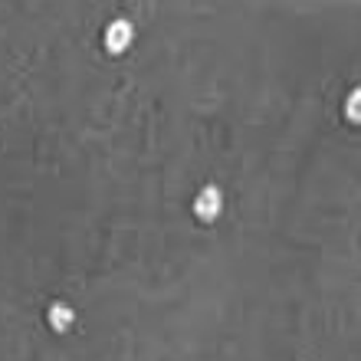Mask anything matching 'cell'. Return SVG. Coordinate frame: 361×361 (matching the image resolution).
Returning <instances> with one entry per match:
<instances>
[{
	"instance_id": "cell-2",
	"label": "cell",
	"mask_w": 361,
	"mask_h": 361,
	"mask_svg": "<svg viewBox=\"0 0 361 361\" xmlns=\"http://www.w3.org/2000/svg\"><path fill=\"white\" fill-rule=\"evenodd\" d=\"M105 49L112 53V56H122L125 49L135 43V27L128 20H112L109 27H105Z\"/></svg>"
},
{
	"instance_id": "cell-1",
	"label": "cell",
	"mask_w": 361,
	"mask_h": 361,
	"mask_svg": "<svg viewBox=\"0 0 361 361\" xmlns=\"http://www.w3.org/2000/svg\"><path fill=\"white\" fill-rule=\"evenodd\" d=\"M220 210H224V194H220V188H214V184L200 188L197 197H194V217H197L200 224H214V220L220 217Z\"/></svg>"
},
{
	"instance_id": "cell-3",
	"label": "cell",
	"mask_w": 361,
	"mask_h": 361,
	"mask_svg": "<svg viewBox=\"0 0 361 361\" xmlns=\"http://www.w3.org/2000/svg\"><path fill=\"white\" fill-rule=\"evenodd\" d=\"M47 322L53 325V332H69L73 322H76V309L69 302H53L47 312Z\"/></svg>"
},
{
	"instance_id": "cell-4",
	"label": "cell",
	"mask_w": 361,
	"mask_h": 361,
	"mask_svg": "<svg viewBox=\"0 0 361 361\" xmlns=\"http://www.w3.org/2000/svg\"><path fill=\"white\" fill-rule=\"evenodd\" d=\"M358 105H361V92H358V89H352V95H348V102H345V112H348V122H352V125H358V122H361Z\"/></svg>"
}]
</instances>
